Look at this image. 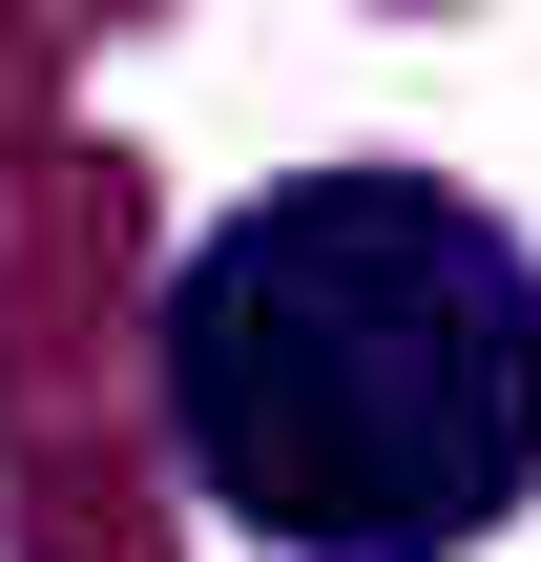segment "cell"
I'll return each mask as SVG.
<instances>
[{
	"mask_svg": "<svg viewBox=\"0 0 541 562\" xmlns=\"http://www.w3.org/2000/svg\"><path fill=\"white\" fill-rule=\"evenodd\" d=\"M0 167H42V21H0Z\"/></svg>",
	"mask_w": 541,
	"mask_h": 562,
	"instance_id": "cell-3",
	"label": "cell"
},
{
	"mask_svg": "<svg viewBox=\"0 0 541 562\" xmlns=\"http://www.w3.org/2000/svg\"><path fill=\"white\" fill-rule=\"evenodd\" d=\"M125 355H146V167L42 146L0 209V562H167Z\"/></svg>",
	"mask_w": 541,
	"mask_h": 562,
	"instance_id": "cell-2",
	"label": "cell"
},
{
	"mask_svg": "<svg viewBox=\"0 0 541 562\" xmlns=\"http://www.w3.org/2000/svg\"><path fill=\"white\" fill-rule=\"evenodd\" d=\"M146 438L271 562H480L541 501V250L459 167H271L146 292Z\"/></svg>",
	"mask_w": 541,
	"mask_h": 562,
	"instance_id": "cell-1",
	"label": "cell"
}]
</instances>
